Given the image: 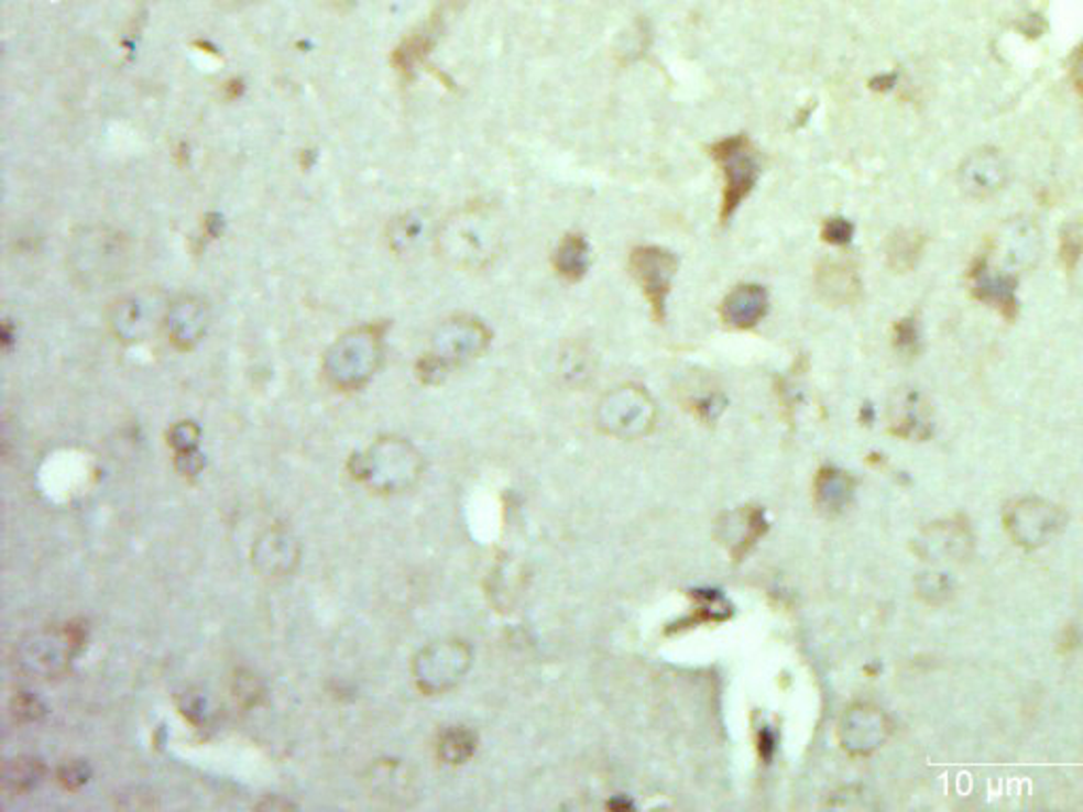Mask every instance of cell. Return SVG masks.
<instances>
[{"mask_svg": "<svg viewBox=\"0 0 1083 812\" xmlns=\"http://www.w3.org/2000/svg\"><path fill=\"white\" fill-rule=\"evenodd\" d=\"M504 248V224L489 204H466L442 218L436 229L434 250L451 267L485 271Z\"/></svg>", "mask_w": 1083, "mask_h": 812, "instance_id": "cell-1", "label": "cell"}, {"mask_svg": "<svg viewBox=\"0 0 1083 812\" xmlns=\"http://www.w3.org/2000/svg\"><path fill=\"white\" fill-rule=\"evenodd\" d=\"M132 263V242L109 224H87L73 233L66 250L70 279L85 290L117 284Z\"/></svg>", "mask_w": 1083, "mask_h": 812, "instance_id": "cell-2", "label": "cell"}, {"mask_svg": "<svg viewBox=\"0 0 1083 812\" xmlns=\"http://www.w3.org/2000/svg\"><path fill=\"white\" fill-rule=\"evenodd\" d=\"M383 337L385 325L355 326L337 337L322 358L326 381L341 392L364 387L383 364Z\"/></svg>", "mask_w": 1083, "mask_h": 812, "instance_id": "cell-3", "label": "cell"}, {"mask_svg": "<svg viewBox=\"0 0 1083 812\" xmlns=\"http://www.w3.org/2000/svg\"><path fill=\"white\" fill-rule=\"evenodd\" d=\"M491 330L472 316H453L436 326L430 348L417 364L424 383H440L456 369L470 364L488 352Z\"/></svg>", "mask_w": 1083, "mask_h": 812, "instance_id": "cell-4", "label": "cell"}, {"mask_svg": "<svg viewBox=\"0 0 1083 812\" xmlns=\"http://www.w3.org/2000/svg\"><path fill=\"white\" fill-rule=\"evenodd\" d=\"M352 474L378 493H405L419 483L424 458L406 438L383 436L362 456H353Z\"/></svg>", "mask_w": 1083, "mask_h": 812, "instance_id": "cell-5", "label": "cell"}, {"mask_svg": "<svg viewBox=\"0 0 1083 812\" xmlns=\"http://www.w3.org/2000/svg\"><path fill=\"white\" fill-rule=\"evenodd\" d=\"M85 626L62 624L43 626L28 633L15 648V665L34 679H57L70 671L73 660L83 650Z\"/></svg>", "mask_w": 1083, "mask_h": 812, "instance_id": "cell-6", "label": "cell"}, {"mask_svg": "<svg viewBox=\"0 0 1083 812\" xmlns=\"http://www.w3.org/2000/svg\"><path fill=\"white\" fill-rule=\"evenodd\" d=\"M709 155L724 176V193L720 204V224H729L743 201L756 189L762 157L750 135H726L709 146Z\"/></svg>", "mask_w": 1083, "mask_h": 812, "instance_id": "cell-7", "label": "cell"}, {"mask_svg": "<svg viewBox=\"0 0 1083 812\" xmlns=\"http://www.w3.org/2000/svg\"><path fill=\"white\" fill-rule=\"evenodd\" d=\"M656 403L644 387L635 383H624L610 389L601 396L595 408L597 428L619 440H637L648 436L656 426Z\"/></svg>", "mask_w": 1083, "mask_h": 812, "instance_id": "cell-8", "label": "cell"}, {"mask_svg": "<svg viewBox=\"0 0 1083 812\" xmlns=\"http://www.w3.org/2000/svg\"><path fill=\"white\" fill-rule=\"evenodd\" d=\"M172 298L162 288H138L110 303L107 322L110 332L125 345L144 343L165 326Z\"/></svg>", "mask_w": 1083, "mask_h": 812, "instance_id": "cell-9", "label": "cell"}, {"mask_svg": "<svg viewBox=\"0 0 1083 812\" xmlns=\"http://www.w3.org/2000/svg\"><path fill=\"white\" fill-rule=\"evenodd\" d=\"M472 667V648L461 639H440L413 660V679L424 694L453 690Z\"/></svg>", "mask_w": 1083, "mask_h": 812, "instance_id": "cell-10", "label": "cell"}, {"mask_svg": "<svg viewBox=\"0 0 1083 812\" xmlns=\"http://www.w3.org/2000/svg\"><path fill=\"white\" fill-rule=\"evenodd\" d=\"M1069 516L1048 500L1041 497H1020L1003 511V523L1011 540L1018 546L1035 550L1054 540L1064 529Z\"/></svg>", "mask_w": 1083, "mask_h": 812, "instance_id": "cell-11", "label": "cell"}, {"mask_svg": "<svg viewBox=\"0 0 1083 812\" xmlns=\"http://www.w3.org/2000/svg\"><path fill=\"white\" fill-rule=\"evenodd\" d=\"M679 261L671 250L660 245H637L631 250L628 270L650 303L652 316L663 322L667 314V297L674 286Z\"/></svg>", "mask_w": 1083, "mask_h": 812, "instance_id": "cell-12", "label": "cell"}, {"mask_svg": "<svg viewBox=\"0 0 1083 812\" xmlns=\"http://www.w3.org/2000/svg\"><path fill=\"white\" fill-rule=\"evenodd\" d=\"M891 736V720L872 703L849 706L840 720L839 738L851 756H869L880 749Z\"/></svg>", "mask_w": 1083, "mask_h": 812, "instance_id": "cell-13", "label": "cell"}, {"mask_svg": "<svg viewBox=\"0 0 1083 812\" xmlns=\"http://www.w3.org/2000/svg\"><path fill=\"white\" fill-rule=\"evenodd\" d=\"M1011 178L1009 163L1002 151L984 146L970 153L956 172L961 190L972 199H991L1002 193Z\"/></svg>", "mask_w": 1083, "mask_h": 812, "instance_id": "cell-14", "label": "cell"}, {"mask_svg": "<svg viewBox=\"0 0 1083 812\" xmlns=\"http://www.w3.org/2000/svg\"><path fill=\"white\" fill-rule=\"evenodd\" d=\"M300 563V541L293 529L273 525L263 531L252 546V566L270 580H282L297 571Z\"/></svg>", "mask_w": 1083, "mask_h": 812, "instance_id": "cell-15", "label": "cell"}, {"mask_svg": "<svg viewBox=\"0 0 1083 812\" xmlns=\"http://www.w3.org/2000/svg\"><path fill=\"white\" fill-rule=\"evenodd\" d=\"M210 326V307L204 298L195 295H183V297L172 298L163 332L167 334L169 343L180 350L190 352L195 350Z\"/></svg>", "mask_w": 1083, "mask_h": 812, "instance_id": "cell-16", "label": "cell"}, {"mask_svg": "<svg viewBox=\"0 0 1083 812\" xmlns=\"http://www.w3.org/2000/svg\"><path fill=\"white\" fill-rule=\"evenodd\" d=\"M438 222H434L433 212L426 208H413L390 220L385 231L387 250L403 261L417 259L424 254L428 245L434 248Z\"/></svg>", "mask_w": 1083, "mask_h": 812, "instance_id": "cell-17", "label": "cell"}, {"mask_svg": "<svg viewBox=\"0 0 1083 812\" xmlns=\"http://www.w3.org/2000/svg\"><path fill=\"white\" fill-rule=\"evenodd\" d=\"M995 245L1003 250V263L1011 271L1029 270L1041 252V235L1035 222L1027 218H1014L1003 224Z\"/></svg>", "mask_w": 1083, "mask_h": 812, "instance_id": "cell-18", "label": "cell"}, {"mask_svg": "<svg viewBox=\"0 0 1083 812\" xmlns=\"http://www.w3.org/2000/svg\"><path fill=\"white\" fill-rule=\"evenodd\" d=\"M970 277L974 284L972 293L977 300L993 305L995 309L1002 311L1007 320H1011L1018 314V298H1016L1018 279H1016V275L993 273L991 265H988V259L980 256L970 271Z\"/></svg>", "mask_w": 1083, "mask_h": 812, "instance_id": "cell-19", "label": "cell"}, {"mask_svg": "<svg viewBox=\"0 0 1083 812\" xmlns=\"http://www.w3.org/2000/svg\"><path fill=\"white\" fill-rule=\"evenodd\" d=\"M770 307L768 290L759 284H741L732 288L720 305V318L734 330H750L758 326Z\"/></svg>", "mask_w": 1083, "mask_h": 812, "instance_id": "cell-20", "label": "cell"}, {"mask_svg": "<svg viewBox=\"0 0 1083 812\" xmlns=\"http://www.w3.org/2000/svg\"><path fill=\"white\" fill-rule=\"evenodd\" d=\"M814 286L819 297L836 307L857 303L864 288L857 270L844 261H823L814 271Z\"/></svg>", "mask_w": 1083, "mask_h": 812, "instance_id": "cell-21", "label": "cell"}, {"mask_svg": "<svg viewBox=\"0 0 1083 812\" xmlns=\"http://www.w3.org/2000/svg\"><path fill=\"white\" fill-rule=\"evenodd\" d=\"M921 552L925 557H944V559H965L972 552L974 536L965 520H948L936 523L922 534Z\"/></svg>", "mask_w": 1083, "mask_h": 812, "instance_id": "cell-22", "label": "cell"}, {"mask_svg": "<svg viewBox=\"0 0 1083 812\" xmlns=\"http://www.w3.org/2000/svg\"><path fill=\"white\" fill-rule=\"evenodd\" d=\"M553 265L561 279L569 284L580 282L591 267V245L587 238L580 233H568L555 250Z\"/></svg>", "mask_w": 1083, "mask_h": 812, "instance_id": "cell-23", "label": "cell"}, {"mask_svg": "<svg viewBox=\"0 0 1083 812\" xmlns=\"http://www.w3.org/2000/svg\"><path fill=\"white\" fill-rule=\"evenodd\" d=\"M894 434L904 438H927L931 428L917 392H901L891 406Z\"/></svg>", "mask_w": 1083, "mask_h": 812, "instance_id": "cell-24", "label": "cell"}, {"mask_svg": "<svg viewBox=\"0 0 1083 812\" xmlns=\"http://www.w3.org/2000/svg\"><path fill=\"white\" fill-rule=\"evenodd\" d=\"M925 235L915 229H899L889 238L885 254H887V265L895 273H908L915 270L921 261L925 252Z\"/></svg>", "mask_w": 1083, "mask_h": 812, "instance_id": "cell-25", "label": "cell"}, {"mask_svg": "<svg viewBox=\"0 0 1083 812\" xmlns=\"http://www.w3.org/2000/svg\"><path fill=\"white\" fill-rule=\"evenodd\" d=\"M855 481L834 468H825L817 476V502L828 513H840L853 497Z\"/></svg>", "mask_w": 1083, "mask_h": 812, "instance_id": "cell-26", "label": "cell"}, {"mask_svg": "<svg viewBox=\"0 0 1083 812\" xmlns=\"http://www.w3.org/2000/svg\"><path fill=\"white\" fill-rule=\"evenodd\" d=\"M45 777V764L43 759L32 758V756H20V758L9 759L2 770V786L11 793H28L43 781Z\"/></svg>", "mask_w": 1083, "mask_h": 812, "instance_id": "cell-27", "label": "cell"}, {"mask_svg": "<svg viewBox=\"0 0 1083 812\" xmlns=\"http://www.w3.org/2000/svg\"><path fill=\"white\" fill-rule=\"evenodd\" d=\"M477 751V734L463 726H453L440 734L438 738V758L445 764L458 766L474 756Z\"/></svg>", "mask_w": 1083, "mask_h": 812, "instance_id": "cell-28", "label": "cell"}, {"mask_svg": "<svg viewBox=\"0 0 1083 812\" xmlns=\"http://www.w3.org/2000/svg\"><path fill=\"white\" fill-rule=\"evenodd\" d=\"M559 373L569 385L584 383L587 377L593 375V355L584 350V345H569L568 352L561 355Z\"/></svg>", "mask_w": 1083, "mask_h": 812, "instance_id": "cell-29", "label": "cell"}, {"mask_svg": "<svg viewBox=\"0 0 1083 812\" xmlns=\"http://www.w3.org/2000/svg\"><path fill=\"white\" fill-rule=\"evenodd\" d=\"M1083 252V231L1080 224H1069L1062 229L1060 235V261L1064 270L1073 271L1077 267Z\"/></svg>", "mask_w": 1083, "mask_h": 812, "instance_id": "cell-30", "label": "cell"}, {"mask_svg": "<svg viewBox=\"0 0 1083 812\" xmlns=\"http://www.w3.org/2000/svg\"><path fill=\"white\" fill-rule=\"evenodd\" d=\"M917 586H919V595L933 605L944 603L952 593V584L944 573H925L919 578Z\"/></svg>", "mask_w": 1083, "mask_h": 812, "instance_id": "cell-31", "label": "cell"}, {"mask_svg": "<svg viewBox=\"0 0 1083 812\" xmlns=\"http://www.w3.org/2000/svg\"><path fill=\"white\" fill-rule=\"evenodd\" d=\"M169 445L174 449L176 456H185V453H193L197 451V445H199V438H201V430L193 424V421H180L176 424L169 434Z\"/></svg>", "mask_w": 1083, "mask_h": 812, "instance_id": "cell-32", "label": "cell"}, {"mask_svg": "<svg viewBox=\"0 0 1083 812\" xmlns=\"http://www.w3.org/2000/svg\"><path fill=\"white\" fill-rule=\"evenodd\" d=\"M263 683L261 679L250 673V671H240L236 679H233V696L236 701L244 704V706H252V704L259 703L261 696H263Z\"/></svg>", "mask_w": 1083, "mask_h": 812, "instance_id": "cell-33", "label": "cell"}, {"mask_svg": "<svg viewBox=\"0 0 1083 812\" xmlns=\"http://www.w3.org/2000/svg\"><path fill=\"white\" fill-rule=\"evenodd\" d=\"M853 233H855V227L846 218H828L823 222V229H821L823 242L832 245L849 244L853 240Z\"/></svg>", "mask_w": 1083, "mask_h": 812, "instance_id": "cell-34", "label": "cell"}, {"mask_svg": "<svg viewBox=\"0 0 1083 812\" xmlns=\"http://www.w3.org/2000/svg\"><path fill=\"white\" fill-rule=\"evenodd\" d=\"M89 766L81 761V759H75V761H68L59 768L57 772V779L59 783L66 787V789H79V787L85 786L89 781Z\"/></svg>", "mask_w": 1083, "mask_h": 812, "instance_id": "cell-35", "label": "cell"}, {"mask_svg": "<svg viewBox=\"0 0 1083 812\" xmlns=\"http://www.w3.org/2000/svg\"><path fill=\"white\" fill-rule=\"evenodd\" d=\"M13 717L15 720H22V722H36L43 713H45V706L43 703L32 696V694H20L13 699Z\"/></svg>", "mask_w": 1083, "mask_h": 812, "instance_id": "cell-36", "label": "cell"}, {"mask_svg": "<svg viewBox=\"0 0 1083 812\" xmlns=\"http://www.w3.org/2000/svg\"><path fill=\"white\" fill-rule=\"evenodd\" d=\"M917 343H919V326H917V320L906 318V320L897 322V326H895V345L901 352H917Z\"/></svg>", "mask_w": 1083, "mask_h": 812, "instance_id": "cell-37", "label": "cell"}, {"mask_svg": "<svg viewBox=\"0 0 1083 812\" xmlns=\"http://www.w3.org/2000/svg\"><path fill=\"white\" fill-rule=\"evenodd\" d=\"M1071 79H1073V85L1077 87V91L1083 96V47L1071 59Z\"/></svg>", "mask_w": 1083, "mask_h": 812, "instance_id": "cell-38", "label": "cell"}, {"mask_svg": "<svg viewBox=\"0 0 1083 812\" xmlns=\"http://www.w3.org/2000/svg\"><path fill=\"white\" fill-rule=\"evenodd\" d=\"M895 79H897L895 75H883V77H878V79L872 81V87L874 89H889L894 85Z\"/></svg>", "mask_w": 1083, "mask_h": 812, "instance_id": "cell-39", "label": "cell"}, {"mask_svg": "<svg viewBox=\"0 0 1083 812\" xmlns=\"http://www.w3.org/2000/svg\"><path fill=\"white\" fill-rule=\"evenodd\" d=\"M242 2H256V0H242Z\"/></svg>", "mask_w": 1083, "mask_h": 812, "instance_id": "cell-40", "label": "cell"}]
</instances>
